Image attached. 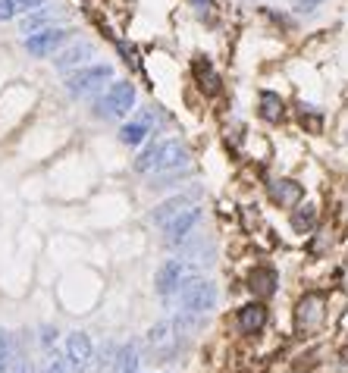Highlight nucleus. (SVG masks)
<instances>
[{
  "label": "nucleus",
  "instance_id": "obj_6",
  "mask_svg": "<svg viewBox=\"0 0 348 373\" xmlns=\"http://www.w3.org/2000/svg\"><path fill=\"white\" fill-rule=\"evenodd\" d=\"M95 57H98V44L91 41V38L76 35L72 41H66L60 47L51 60H53V70H57L60 76H66V72L79 70V66H85V63H95Z\"/></svg>",
  "mask_w": 348,
  "mask_h": 373
},
{
  "label": "nucleus",
  "instance_id": "obj_20",
  "mask_svg": "<svg viewBox=\"0 0 348 373\" xmlns=\"http://www.w3.org/2000/svg\"><path fill=\"white\" fill-rule=\"evenodd\" d=\"M239 327H242V332H260L267 327V308L264 304H245L242 310H239Z\"/></svg>",
  "mask_w": 348,
  "mask_h": 373
},
{
  "label": "nucleus",
  "instance_id": "obj_10",
  "mask_svg": "<svg viewBox=\"0 0 348 373\" xmlns=\"http://www.w3.org/2000/svg\"><path fill=\"white\" fill-rule=\"evenodd\" d=\"M204 220V210H201L198 204L185 207L182 214H176L173 220H166L163 226H160V233H163V239L170 242V245H179V242H189L192 233L198 229V223Z\"/></svg>",
  "mask_w": 348,
  "mask_h": 373
},
{
  "label": "nucleus",
  "instance_id": "obj_5",
  "mask_svg": "<svg viewBox=\"0 0 348 373\" xmlns=\"http://www.w3.org/2000/svg\"><path fill=\"white\" fill-rule=\"evenodd\" d=\"M72 19V10L66 4H57V0H48L44 6H38V10L25 13V16H19L16 29L19 35H32V32H41V29H51V25H66Z\"/></svg>",
  "mask_w": 348,
  "mask_h": 373
},
{
  "label": "nucleus",
  "instance_id": "obj_11",
  "mask_svg": "<svg viewBox=\"0 0 348 373\" xmlns=\"http://www.w3.org/2000/svg\"><path fill=\"white\" fill-rule=\"evenodd\" d=\"M323 314H326V298L320 292H311V295L301 298L295 308V329L301 336H311L323 323Z\"/></svg>",
  "mask_w": 348,
  "mask_h": 373
},
{
  "label": "nucleus",
  "instance_id": "obj_8",
  "mask_svg": "<svg viewBox=\"0 0 348 373\" xmlns=\"http://www.w3.org/2000/svg\"><path fill=\"white\" fill-rule=\"evenodd\" d=\"M154 129H157V113H154L151 107H145V110H138L135 117L126 119V123L116 129V138L123 141L126 148H142L154 135Z\"/></svg>",
  "mask_w": 348,
  "mask_h": 373
},
{
  "label": "nucleus",
  "instance_id": "obj_26",
  "mask_svg": "<svg viewBox=\"0 0 348 373\" xmlns=\"http://www.w3.org/2000/svg\"><path fill=\"white\" fill-rule=\"evenodd\" d=\"M173 339H176V327L173 323H157L148 332V345H154V348H166V345H173Z\"/></svg>",
  "mask_w": 348,
  "mask_h": 373
},
{
  "label": "nucleus",
  "instance_id": "obj_30",
  "mask_svg": "<svg viewBox=\"0 0 348 373\" xmlns=\"http://www.w3.org/2000/svg\"><path fill=\"white\" fill-rule=\"evenodd\" d=\"M41 373H72V367H69V361H66V355H53V358H48Z\"/></svg>",
  "mask_w": 348,
  "mask_h": 373
},
{
  "label": "nucleus",
  "instance_id": "obj_1",
  "mask_svg": "<svg viewBox=\"0 0 348 373\" xmlns=\"http://www.w3.org/2000/svg\"><path fill=\"white\" fill-rule=\"evenodd\" d=\"M135 100H138V88L132 85L129 79H113V82L91 100V113H95V119L116 123V119H126L135 110Z\"/></svg>",
  "mask_w": 348,
  "mask_h": 373
},
{
  "label": "nucleus",
  "instance_id": "obj_16",
  "mask_svg": "<svg viewBox=\"0 0 348 373\" xmlns=\"http://www.w3.org/2000/svg\"><path fill=\"white\" fill-rule=\"evenodd\" d=\"M257 16L267 22V32H283V35H289V32L298 29V16L292 10H279V6L273 4H260L257 6Z\"/></svg>",
  "mask_w": 348,
  "mask_h": 373
},
{
  "label": "nucleus",
  "instance_id": "obj_17",
  "mask_svg": "<svg viewBox=\"0 0 348 373\" xmlns=\"http://www.w3.org/2000/svg\"><path fill=\"white\" fill-rule=\"evenodd\" d=\"M317 220H320V207L314 204V201H298V204L292 207V216H289L292 233H298V235L314 233V229H317Z\"/></svg>",
  "mask_w": 348,
  "mask_h": 373
},
{
  "label": "nucleus",
  "instance_id": "obj_9",
  "mask_svg": "<svg viewBox=\"0 0 348 373\" xmlns=\"http://www.w3.org/2000/svg\"><path fill=\"white\" fill-rule=\"evenodd\" d=\"M176 295L179 304L185 308V314H201V310H210L217 304V286L207 280H189Z\"/></svg>",
  "mask_w": 348,
  "mask_h": 373
},
{
  "label": "nucleus",
  "instance_id": "obj_25",
  "mask_svg": "<svg viewBox=\"0 0 348 373\" xmlns=\"http://www.w3.org/2000/svg\"><path fill=\"white\" fill-rule=\"evenodd\" d=\"M135 370H138V342H129L113 358V373H135Z\"/></svg>",
  "mask_w": 348,
  "mask_h": 373
},
{
  "label": "nucleus",
  "instance_id": "obj_19",
  "mask_svg": "<svg viewBox=\"0 0 348 373\" xmlns=\"http://www.w3.org/2000/svg\"><path fill=\"white\" fill-rule=\"evenodd\" d=\"M295 119H298L301 132H307V135H320L323 132V123H326L323 113H320L314 104H304V100L295 104Z\"/></svg>",
  "mask_w": 348,
  "mask_h": 373
},
{
  "label": "nucleus",
  "instance_id": "obj_28",
  "mask_svg": "<svg viewBox=\"0 0 348 373\" xmlns=\"http://www.w3.org/2000/svg\"><path fill=\"white\" fill-rule=\"evenodd\" d=\"M4 373H29V358H25V351L19 348V342H16V348H13L10 364H6Z\"/></svg>",
  "mask_w": 348,
  "mask_h": 373
},
{
  "label": "nucleus",
  "instance_id": "obj_27",
  "mask_svg": "<svg viewBox=\"0 0 348 373\" xmlns=\"http://www.w3.org/2000/svg\"><path fill=\"white\" fill-rule=\"evenodd\" d=\"M326 0H289V10L295 13V16H314Z\"/></svg>",
  "mask_w": 348,
  "mask_h": 373
},
{
  "label": "nucleus",
  "instance_id": "obj_23",
  "mask_svg": "<svg viewBox=\"0 0 348 373\" xmlns=\"http://www.w3.org/2000/svg\"><path fill=\"white\" fill-rule=\"evenodd\" d=\"M48 0H0V22H13V19L25 16V13L44 6Z\"/></svg>",
  "mask_w": 348,
  "mask_h": 373
},
{
  "label": "nucleus",
  "instance_id": "obj_18",
  "mask_svg": "<svg viewBox=\"0 0 348 373\" xmlns=\"http://www.w3.org/2000/svg\"><path fill=\"white\" fill-rule=\"evenodd\" d=\"M192 204H195V201H192L189 195H173V198L160 201V204L151 210V223L160 229L166 220H173V216H176V214H182V210H185V207H192Z\"/></svg>",
  "mask_w": 348,
  "mask_h": 373
},
{
  "label": "nucleus",
  "instance_id": "obj_7",
  "mask_svg": "<svg viewBox=\"0 0 348 373\" xmlns=\"http://www.w3.org/2000/svg\"><path fill=\"white\" fill-rule=\"evenodd\" d=\"M198 270L192 267V261H182V257H170L163 267L157 270V295L160 298H173L179 289L189 280H195Z\"/></svg>",
  "mask_w": 348,
  "mask_h": 373
},
{
  "label": "nucleus",
  "instance_id": "obj_21",
  "mask_svg": "<svg viewBox=\"0 0 348 373\" xmlns=\"http://www.w3.org/2000/svg\"><path fill=\"white\" fill-rule=\"evenodd\" d=\"M248 289L254 292V295H260V298H270L273 292H276V270L257 267V270H254V273L248 276Z\"/></svg>",
  "mask_w": 348,
  "mask_h": 373
},
{
  "label": "nucleus",
  "instance_id": "obj_29",
  "mask_svg": "<svg viewBox=\"0 0 348 373\" xmlns=\"http://www.w3.org/2000/svg\"><path fill=\"white\" fill-rule=\"evenodd\" d=\"M13 348H16V339H13L6 329H0V373H4V370H6V364H10Z\"/></svg>",
  "mask_w": 348,
  "mask_h": 373
},
{
  "label": "nucleus",
  "instance_id": "obj_12",
  "mask_svg": "<svg viewBox=\"0 0 348 373\" xmlns=\"http://www.w3.org/2000/svg\"><path fill=\"white\" fill-rule=\"evenodd\" d=\"M192 82L204 98H217L220 91H223V76H220L217 63H213L210 57H204V53H198L195 60H192Z\"/></svg>",
  "mask_w": 348,
  "mask_h": 373
},
{
  "label": "nucleus",
  "instance_id": "obj_31",
  "mask_svg": "<svg viewBox=\"0 0 348 373\" xmlns=\"http://www.w3.org/2000/svg\"><path fill=\"white\" fill-rule=\"evenodd\" d=\"M53 342H57V329L48 327V329H44V336H41V345H44V348H51Z\"/></svg>",
  "mask_w": 348,
  "mask_h": 373
},
{
  "label": "nucleus",
  "instance_id": "obj_22",
  "mask_svg": "<svg viewBox=\"0 0 348 373\" xmlns=\"http://www.w3.org/2000/svg\"><path fill=\"white\" fill-rule=\"evenodd\" d=\"M182 6L198 19L201 25H213L220 16V0H182Z\"/></svg>",
  "mask_w": 348,
  "mask_h": 373
},
{
  "label": "nucleus",
  "instance_id": "obj_15",
  "mask_svg": "<svg viewBox=\"0 0 348 373\" xmlns=\"http://www.w3.org/2000/svg\"><path fill=\"white\" fill-rule=\"evenodd\" d=\"M286 117H289L286 100L279 98L276 91L264 88V91L257 94V119H260V123H267V126H279V123H286Z\"/></svg>",
  "mask_w": 348,
  "mask_h": 373
},
{
  "label": "nucleus",
  "instance_id": "obj_14",
  "mask_svg": "<svg viewBox=\"0 0 348 373\" xmlns=\"http://www.w3.org/2000/svg\"><path fill=\"white\" fill-rule=\"evenodd\" d=\"M91 358H95V348H91V339L85 332H69L66 339V361H69L72 373H85L91 367Z\"/></svg>",
  "mask_w": 348,
  "mask_h": 373
},
{
  "label": "nucleus",
  "instance_id": "obj_3",
  "mask_svg": "<svg viewBox=\"0 0 348 373\" xmlns=\"http://www.w3.org/2000/svg\"><path fill=\"white\" fill-rule=\"evenodd\" d=\"M76 38V25L66 22V25H51V29L41 32H32V35H22V51L35 60H51L53 53L60 51L66 41Z\"/></svg>",
  "mask_w": 348,
  "mask_h": 373
},
{
  "label": "nucleus",
  "instance_id": "obj_24",
  "mask_svg": "<svg viewBox=\"0 0 348 373\" xmlns=\"http://www.w3.org/2000/svg\"><path fill=\"white\" fill-rule=\"evenodd\" d=\"M113 51H116V57L123 60L132 72H142V51H138V44L126 41V38H113Z\"/></svg>",
  "mask_w": 348,
  "mask_h": 373
},
{
  "label": "nucleus",
  "instance_id": "obj_2",
  "mask_svg": "<svg viewBox=\"0 0 348 373\" xmlns=\"http://www.w3.org/2000/svg\"><path fill=\"white\" fill-rule=\"evenodd\" d=\"M113 79H116V70L110 63H85L63 76V91L72 100H95Z\"/></svg>",
  "mask_w": 348,
  "mask_h": 373
},
{
  "label": "nucleus",
  "instance_id": "obj_13",
  "mask_svg": "<svg viewBox=\"0 0 348 373\" xmlns=\"http://www.w3.org/2000/svg\"><path fill=\"white\" fill-rule=\"evenodd\" d=\"M267 201H270L273 207H295L298 201H304V185H301L298 179H273L270 185H267Z\"/></svg>",
  "mask_w": 348,
  "mask_h": 373
},
{
  "label": "nucleus",
  "instance_id": "obj_4",
  "mask_svg": "<svg viewBox=\"0 0 348 373\" xmlns=\"http://www.w3.org/2000/svg\"><path fill=\"white\" fill-rule=\"evenodd\" d=\"M195 157H192L189 145L179 138H160L157 141V160H154L151 176H182L189 173Z\"/></svg>",
  "mask_w": 348,
  "mask_h": 373
}]
</instances>
